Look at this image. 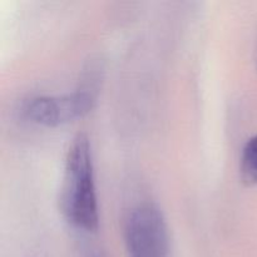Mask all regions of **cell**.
Returning <instances> with one entry per match:
<instances>
[{"mask_svg":"<svg viewBox=\"0 0 257 257\" xmlns=\"http://www.w3.org/2000/svg\"><path fill=\"white\" fill-rule=\"evenodd\" d=\"M92 148L80 133L73 138L65 157L60 208L65 220L78 230L94 232L99 225Z\"/></svg>","mask_w":257,"mask_h":257,"instance_id":"6da1fadb","label":"cell"},{"mask_svg":"<svg viewBox=\"0 0 257 257\" xmlns=\"http://www.w3.org/2000/svg\"><path fill=\"white\" fill-rule=\"evenodd\" d=\"M124 241L130 257H171L167 222L153 203H140L130 211L124 223Z\"/></svg>","mask_w":257,"mask_h":257,"instance_id":"7a4b0ae2","label":"cell"},{"mask_svg":"<svg viewBox=\"0 0 257 257\" xmlns=\"http://www.w3.org/2000/svg\"><path fill=\"white\" fill-rule=\"evenodd\" d=\"M95 103V93L79 88L63 95H38L28 100L24 114L28 119L45 127H58L84 117Z\"/></svg>","mask_w":257,"mask_h":257,"instance_id":"3957f363","label":"cell"},{"mask_svg":"<svg viewBox=\"0 0 257 257\" xmlns=\"http://www.w3.org/2000/svg\"><path fill=\"white\" fill-rule=\"evenodd\" d=\"M241 181L248 187L257 186V135L245 143L240 158Z\"/></svg>","mask_w":257,"mask_h":257,"instance_id":"277c9868","label":"cell"},{"mask_svg":"<svg viewBox=\"0 0 257 257\" xmlns=\"http://www.w3.org/2000/svg\"><path fill=\"white\" fill-rule=\"evenodd\" d=\"M89 257H104L102 255V253H99V252H93L92 255H89Z\"/></svg>","mask_w":257,"mask_h":257,"instance_id":"5b68a950","label":"cell"},{"mask_svg":"<svg viewBox=\"0 0 257 257\" xmlns=\"http://www.w3.org/2000/svg\"><path fill=\"white\" fill-rule=\"evenodd\" d=\"M256 65H257V44H256Z\"/></svg>","mask_w":257,"mask_h":257,"instance_id":"8992f818","label":"cell"}]
</instances>
